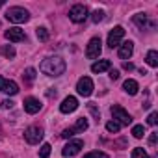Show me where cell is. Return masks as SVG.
I'll return each mask as SVG.
<instances>
[{"instance_id":"22","label":"cell","mask_w":158,"mask_h":158,"mask_svg":"<svg viewBox=\"0 0 158 158\" xmlns=\"http://www.w3.org/2000/svg\"><path fill=\"white\" fill-rule=\"evenodd\" d=\"M0 54H4L8 60H10V58H15V48L10 47V45H8V47H0Z\"/></svg>"},{"instance_id":"21","label":"cell","mask_w":158,"mask_h":158,"mask_svg":"<svg viewBox=\"0 0 158 158\" xmlns=\"http://www.w3.org/2000/svg\"><path fill=\"white\" fill-rule=\"evenodd\" d=\"M23 78H24L26 82H34V80H35V69H34V67H28V69L24 71Z\"/></svg>"},{"instance_id":"10","label":"cell","mask_w":158,"mask_h":158,"mask_svg":"<svg viewBox=\"0 0 158 158\" xmlns=\"http://www.w3.org/2000/svg\"><path fill=\"white\" fill-rule=\"evenodd\" d=\"M0 91L6 93V95H17L19 93V86L13 80H8V78L0 76Z\"/></svg>"},{"instance_id":"30","label":"cell","mask_w":158,"mask_h":158,"mask_svg":"<svg viewBox=\"0 0 158 158\" xmlns=\"http://www.w3.org/2000/svg\"><path fill=\"white\" fill-rule=\"evenodd\" d=\"M147 123H149L151 127H154V125L158 123V114H156V112H151V115L147 117Z\"/></svg>"},{"instance_id":"36","label":"cell","mask_w":158,"mask_h":158,"mask_svg":"<svg viewBox=\"0 0 158 158\" xmlns=\"http://www.w3.org/2000/svg\"><path fill=\"white\" fill-rule=\"evenodd\" d=\"M0 138H2V127H0Z\"/></svg>"},{"instance_id":"32","label":"cell","mask_w":158,"mask_h":158,"mask_svg":"<svg viewBox=\"0 0 158 158\" xmlns=\"http://www.w3.org/2000/svg\"><path fill=\"white\" fill-rule=\"evenodd\" d=\"M110 78H112V80H117V78H119V71L117 69H110Z\"/></svg>"},{"instance_id":"28","label":"cell","mask_w":158,"mask_h":158,"mask_svg":"<svg viewBox=\"0 0 158 158\" xmlns=\"http://www.w3.org/2000/svg\"><path fill=\"white\" fill-rule=\"evenodd\" d=\"M84 158H110L106 152H101V151H93V152H88L84 154Z\"/></svg>"},{"instance_id":"15","label":"cell","mask_w":158,"mask_h":158,"mask_svg":"<svg viewBox=\"0 0 158 158\" xmlns=\"http://www.w3.org/2000/svg\"><path fill=\"white\" fill-rule=\"evenodd\" d=\"M132 52H134V43L132 41H125V43H121L119 45V58L121 60H128L130 56H132Z\"/></svg>"},{"instance_id":"24","label":"cell","mask_w":158,"mask_h":158,"mask_svg":"<svg viewBox=\"0 0 158 158\" xmlns=\"http://www.w3.org/2000/svg\"><path fill=\"white\" fill-rule=\"evenodd\" d=\"M50 143H43L41 149H39V158H48L50 156Z\"/></svg>"},{"instance_id":"1","label":"cell","mask_w":158,"mask_h":158,"mask_svg":"<svg viewBox=\"0 0 158 158\" xmlns=\"http://www.w3.org/2000/svg\"><path fill=\"white\" fill-rule=\"evenodd\" d=\"M39 69H41V73H45L47 76H61V74L65 73L67 65H65V61H63L60 56H50V58H47V60L41 61Z\"/></svg>"},{"instance_id":"4","label":"cell","mask_w":158,"mask_h":158,"mask_svg":"<svg viewBox=\"0 0 158 158\" xmlns=\"http://www.w3.org/2000/svg\"><path fill=\"white\" fill-rule=\"evenodd\" d=\"M88 127H89L88 119H86V117H80V119H76L74 127H71V128H65V130L61 132V138L69 139V138H73V136H74V134H78V132H84V130H88Z\"/></svg>"},{"instance_id":"5","label":"cell","mask_w":158,"mask_h":158,"mask_svg":"<svg viewBox=\"0 0 158 158\" xmlns=\"http://www.w3.org/2000/svg\"><path fill=\"white\" fill-rule=\"evenodd\" d=\"M43 136H45V132H43V128L41 127H28L26 130H24V139L30 143V145H37L41 139H43Z\"/></svg>"},{"instance_id":"3","label":"cell","mask_w":158,"mask_h":158,"mask_svg":"<svg viewBox=\"0 0 158 158\" xmlns=\"http://www.w3.org/2000/svg\"><path fill=\"white\" fill-rule=\"evenodd\" d=\"M110 112H112V115H114V121L115 123H119V125H130L132 123V117H130V114L123 108V106H119V104H114L112 108H110Z\"/></svg>"},{"instance_id":"26","label":"cell","mask_w":158,"mask_h":158,"mask_svg":"<svg viewBox=\"0 0 158 158\" xmlns=\"http://www.w3.org/2000/svg\"><path fill=\"white\" fill-rule=\"evenodd\" d=\"M88 110H89V112L93 114L95 121L99 123V119H101V114H99V108H97V104H95V102H89V104H88Z\"/></svg>"},{"instance_id":"14","label":"cell","mask_w":158,"mask_h":158,"mask_svg":"<svg viewBox=\"0 0 158 158\" xmlns=\"http://www.w3.org/2000/svg\"><path fill=\"white\" fill-rule=\"evenodd\" d=\"M78 108V101H76V97H65L63 99V102L60 104V112L61 114H71V112H74Z\"/></svg>"},{"instance_id":"16","label":"cell","mask_w":158,"mask_h":158,"mask_svg":"<svg viewBox=\"0 0 158 158\" xmlns=\"http://www.w3.org/2000/svg\"><path fill=\"white\" fill-rule=\"evenodd\" d=\"M134 23H136V26H138V28H141V30L154 28V23H149V19H147V15H145V13H138V15H134Z\"/></svg>"},{"instance_id":"20","label":"cell","mask_w":158,"mask_h":158,"mask_svg":"<svg viewBox=\"0 0 158 158\" xmlns=\"http://www.w3.org/2000/svg\"><path fill=\"white\" fill-rule=\"evenodd\" d=\"M132 136H134L136 139H141V138L145 136V128H143V125H136V127H132Z\"/></svg>"},{"instance_id":"7","label":"cell","mask_w":158,"mask_h":158,"mask_svg":"<svg viewBox=\"0 0 158 158\" xmlns=\"http://www.w3.org/2000/svg\"><path fill=\"white\" fill-rule=\"evenodd\" d=\"M76 91H78V95H82V97H89L93 93V80L89 76H82L80 80L76 82Z\"/></svg>"},{"instance_id":"19","label":"cell","mask_w":158,"mask_h":158,"mask_svg":"<svg viewBox=\"0 0 158 158\" xmlns=\"http://www.w3.org/2000/svg\"><path fill=\"white\" fill-rule=\"evenodd\" d=\"M145 60H147V63L151 67H158V52L156 50H149L147 56H145Z\"/></svg>"},{"instance_id":"27","label":"cell","mask_w":158,"mask_h":158,"mask_svg":"<svg viewBox=\"0 0 158 158\" xmlns=\"http://www.w3.org/2000/svg\"><path fill=\"white\" fill-rule=\"evenodd\" d=\"M132 158H149V154L141 147H136V149H132Z\"/></svg>"},{"instance_id":"33","label":"cell","mask_w":158,"mask_h":158,"mask_svg":"<svg viewBox=\"0 0 158 158\" xmlns=\"http://www.w3.org/2000/svg\"><path fill=\"white\" fill-rule=\"evenodd\" d=\"M156 139H158V134L152 132V134L149 136V143H151V145H156Z\"/></svg>"},{"instance_id":"29","label":"cell","mask_w":158,"mask_h":158,"mask_svg":"<svg viewBox=\"0 0 158 158\" xmlns=\"http://www.w3.org/2000/svg\"><path fill=\"white\" fill-rule=\"evenodd\" d=\"M91 19H93V23H101V21L104 19V11H102V10H97V11H93Z\"/></svg>"},{"instance_id":"34","label":"cell","mask_w":158,"mask_h":158,"mask_svg":"<svg viewBox=\"0 0 158 158\" xmlns=\"http://www.w3.org/2000/svg\"><path fill=\"white\" fill-rule=\"evenodd\" d=\"M123 69H127V71H132V69H134V65H132V63H123Z\"/></svg>"},{"instance_id":"6","label":"cell","mask_w":158,"mask_h":158,"mask_svg":"<svg viewBox=\"0 0 158 158\" xmlns=\"http://www.w3.org/2000/svg\"><path fill=\"white\" fill-rule=\"evenodd\" d=\"M88 8L84 6V4H76V6H73L71 10H69V19L73 21V23H84L86 19H88Z\"/></svg>"},{"instance_id":"23","label":"cell","mask_w":158,"mask_h":158,"mask_svg":"<svg viewBox=\"0 0 158 158\" xmlns=\"http://www.w3.org/2000/svg\"><path fill=\"white\" fill-rule=\"evenodd\" d=\"M106 130L112 132V134H117V132L121 130V125L115 123V121H108V123H106Z\"/></svg>"},{"instance_id":"31","label":"cell","mask_w":158,"mask_h":158,"mask_svg":"<svg viewBox=\"0 0 158 158\" xmlns=\"http://www.w3.org/2000/svg\"><path fill=\"white\" fill-rule=\"evenodd\" d=\"M0 106H2L4 110H8V108H13V101L6 99V101H2V102H0Z\"/></svg>"},{"instance_id":"9","label":"cell","mask_w":158,"mask_h":158,"mask_svg":"<svg viewBox=\"0 0 158 158\" xmlns=\"http://www.w3.org/2000/svg\"><path fill=\"white\" fill-rule=\"evenodd\" d=\"M123 37H125V28H123V26H115V28L108 34V47H110V48L119 47Z\"/></svg>"},{"instance_id":"8","label":"cell","mask_w":158,"mask_h":158,"mask_svg":"<svg viewBox=\"0 0 158 158\" xmlns=\"http://www.w3.org/2000/svg\"><path fill=\"white\" fill-rule=\"evenodd\" d=\"M101 50H102V41L101 37H93L89 43H88V50H86V56L89 60H97L101 56Z\"/></svg>"},{"instance_id":"25","label":"cell","mask_w":158,"mask_h":158,"mask_svg":"<svg viewBox=\"0 0 158 158\" xmlns=\"http://www.w3.org/2000/svg\"><path fill=\"white\" fill-rule=\"evenodd\" d=\"M37 39L39 41H48V30L45 28V26H41V28H37Z\"/></svg>"},{"instance_id":"12","label":"cell","mask_w":158,"mask_h":158,"mask_svg":"<svg viewBox=\"0 0 158 158\" xmlns=\"http://www.w3.org/2000/svg\"><path fill=\"white\" fill-rule=\"evenodd\" d=\"M23 104H24V112H26V114H32V115H34V114H37V112L41 110V106H43V104H41V101H39V99H35V97H26Z\"/></svg>"},{"instance_id":"18","label":"cell","mask_w":158,"mask_h":158,"mask_svg":"<svg viewBox=\"0 0 158 158\" xmlns=\"http://www.w3.org/2000/svg\"><path fill=\"white\" fill-rule=\"evenodd\" d=\"M123 89H125L128 95H136V93H138V89H139V86H138V82H136V80L128 78V80H125V84H123Z\"/></svg>"},{"instance_id":"2","label":"cell","mask_w":158,"mask_h":158,"mask_svg":"<svg viewBox=\"0 0 158 158\" xmlns=\"http://www.w3.org/2000/svg\"><path fill=\"white\" fill-rule=\"evenodd\" d=\"M6 19H8L10 23H15V24H23V23L30 21V13H28V10L15 6V8H10V10L6 11Z\"/></svg>"},{"instance_id":"17","label":"cell","mask_w":158,"mask_h":158,"mask_svg":"<svg viewBox=\"0 0 158 158\" xmlns=\"http://www.w3.org/2000/svg\"><path fill=\"white\" fill-rule=\"evenodd\" d=\"M112 69V61L110 60H99L91 65V71L93 73H104V71H110Z\"/></svg>"},{"instance_id":"13","label":"cell","mask_w":158,"mask_h":158,"mask_svg":"<svg viewBox=\"0 0 158 158\" xmlns=\"http://www.w3.org/2000/svg\"><path fill=\"white\" fill-rule=\"evenodd\" d=\"M4 35H6V39L11 41V43H21V41L26 39V34H24V30H21V28H10V30H6Z\"/></svg>"},{"instance_id":"11","label":"cell","mask_w":158,"mask_h":158,"mask_svg":"<svg viewBox=\"0 0 158 158\" xmlns=\"http://www.w3.org/2000/svg\"><path fill=\"white\" fill-rule=\"evenodd\" d=\"M82 147H84V141H82V139L69 141V143L63 147L61 154H63V156H74V154H78V152H80V149H82Z\"/></svg>"},{"instance_id":"35","label":"cell","mask_w":158,"mask_h":158,"mask_svg":"<svg viewBox=\"0 0 158 158\" xmlns=\"http://www.w3.org/2000/svg\"><path fill=\"white\" fill-rule=\"evenodd\" d=\"M4 6V0H0V8H2Z\"/></svg>"}]
</instances>
